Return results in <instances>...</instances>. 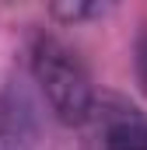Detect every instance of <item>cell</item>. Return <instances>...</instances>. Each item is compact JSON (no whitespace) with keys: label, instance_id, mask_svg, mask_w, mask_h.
I'll return each mask as SVG.
<instances>
[{"label":"cell","instance_id":"1","mask_svg":"<svg viewBox=\"0 0 147 150\" xmlns=\"http://www.w3.org/2000/svg\"><path fill=\"white\" fill-rule=\"evenodd\" d=\"M32 77L39 91L63 126H84L95 115V87L77 52L60 38L39 35L32 42Z\"/></svg>","mask_w":147,"mask_h":150},{"label":"cell","instance_id":"2","mask_svg":"<svg viewBox=\"0 0 147 150\" xmlns=\"http://www.w3.org/2000/svg\"><path fill=\"white\" fill-rule=\"evenodd\" d=\"M0 150H46L35 101L18 84L0 94Z\"/></svg>","mask_w":147,"mask_h":150},{"label":"cell","instance_id":"3","mask_svg":"<svg viewBox=\"0 0 147 150\" xmlns=\"http://www.w3.org/2000/svg\"><path fill=\"white\" fill-rule=\"evenodd\" d=\"M102 150H147V115L137 108H116L102 129Z\"/></svg>","mask_w":147,"mask_h":150},{"label":"cell","instance_id":"4","mask_svg":"<svg viewBox=\"0 0 147 150\" xmlns=\"http://www.w3.org/2000/svg\"><path fill=\"white\" fill-rule=\"evenodd\" d=\"M119 0H49V11L56 21L63 25H77V21H91L98 14L112 11Z\"/></svg>","mask_w":147,"mask_h":150},{"label":"cell","instance_id":"5","mask_svg":"<svg viewBox=\"0 0 147 150\" xmlns=\"http://www.w3.org/2000/svg\"><path fill=\"white\" fill-rule=\"evenodd\" d=\"M133 74H137L140 91H147V25L140 28V35L133 42Z\"/></svg>","mask_w":147,"mask_h":150}]
</instances>
